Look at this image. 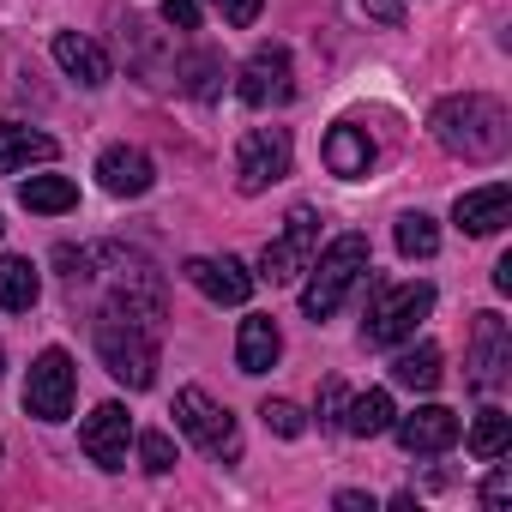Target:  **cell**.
<instances>
[{"label":"cell","mask_w":512,"mask_h":512,"mask_svg":"<svg viewBox=\"0 0 512 512\" xmlns=\"http://www.w3.org/2000/svg\"><path fill=\"white\" fill-rule=\"evenodd\" d=\"M428 127H434V139H440L452 157H464V163H494V157H506V145H512L506 109H500L494 97H482V91H464V97L434 103Z\"/></svg>","instance_id":"cell-1"},{"label":"cell","mask_w":512,"mask_h":512,"mask_svg":"<svg viewBox=\"0 0 512 512\" xmlns=\"http://www.w3.org/2000/svg\"><path fill=\"white\" fill-rule=\"evenodd\" d=\"M368 272V241L362 235H338L320 260H308V284H302V314L308 320H332L344 308V296L356 290V278Z\"/></svg>","instance_id":"cell-2"},{"label":"cell","mask_w":512,"mask_h":512,"mask_svg":"<svg viewBox=\"0 0 512 512\" xmlns=\"http://www.w3.org/2000/svg\"><path fill=\"white\" fill-rule=\"evenodd\" d=\"M97 356H103V368H109L121 386H133V392H145V386L157 380V338H151V326L127 320L121 308H109V314L97 320Z\"/></svg>","instance_id":"cell-3"},{"label":"cell","mask_w":512,"mask_h":512,"mask_svg":"<svg viewBox=\"0 0 512 512\" xmlns=\"http://www.w3.org/2000/svg\"><path fill=\"white\" fill-rule=\"evenodd\" d=\"M103 260L115 266L109 284H115V308L139 326H157L163 320V272L145 260V253H127V247H103Z\"/></svg>","instance_id":"cell-4"},{"label":"cell","mask_w":512,"mask_h":512,"mask_svg":"<svg viewBox=\"0 0 512 512\" xmlns=\"http://www.w3.org/2000/svg\"><path fill=\"white\" fill-rule=\"evenodd\" d=\"M428 314H434V284H392V290L374 296V308H368V320H362V338H368L374 350L404 344Z\"/></svg>","instance_id":"cell-5"},{"label":"cell","mask_w":512,"mask_h":512,"mask_svg":"<svg viewBox=\"0 0 512 512\" xmlns=\"http://www.w3.org/2000/svg\"><path fill=\"white\" fill-rule=\"evenodd\" d=\"M175 428L205 452V458H223V464H235L241 458V434H235V416L223 410V404H211L199 386H187V392H175Z\"/></svg>","instance_id":"cell-6"},{"label":"cell","mask_w":512,"mask_h":512,"mask_svg":"<svg viewBox=\"0 0 512 512\" xmlns=\"http://www.w3.org/2000/svg\"><path fill=\"white\" fill-rule=\"evenodd\" d=\"M284 175H290V133L284 127H247L241 145H235V187L266 193Z\"/></svg>","instance_id":"cell-7"},{"label":"cell","mask_w":512,"mask_h":512,"mask_svg":"<svg viewBox=\"0 0 512 512\" xmlns=\"http://www.w3.org/2000/svg\"><path fill=\"white\" fill-rule=\"evenodd\" d=\"M314 241H320V217L308 205H296L284 217V235L266 241V253H260V278L266 284H296L308 272V260H314Z\"/></svg>","instance_id":"cell-8"},{"label":"cell","mask_w":512,"mask_h":512,"mask_svg":"<svg viewBox=\"0 0 512 512\" xmlns=\"http://www.w3.org/2000/svg\"><path fill=\"white\" fill-rule=\"evenodd\" d=\"M73 386H79L73 356H67V350H43V356L31 362V380H25V410H31L37 422H67Z\"/></svg>","instance_id":"cell-9"},{"label":"cell","mask_w":512,"mask_h":512,"mask_svg":"<svg viewBox=\"0 0 512 512\" xmlns=\"http://www.w3.org/2000/svg\"><path fill=\"white\" fill-rule=\"evenodd\" d=\"M235 91H241L247 109H278V103H290L296 97V85H290V49L284 43H260V49L247 55Z\"/></svg>","instance_id":"cell-10"},{"label":"cell","mask_w":512,"mask_h":512,"mask_svg":"<svg viewBox=\"0 0 512 512\" xmlns=\"http://www.w3.org/2000/svg\"><path fill=\"white\" fill-rule=\"evenodd\" d=\"M512 374V332L500 314H476V332H470V386L476 392H500Z\"/></svg>","instance_id":"cell-11"},{"label":"cell","mask_w":512,"mask_h":512,"mask_svg":"<svg viewBox=\"0 0 512 512\" xmlns=\"http://www.w3.org/2000/svg\"><path fill=\"white\" fill-rule=\"evenodd\" d=\"M127 440H133V422L121 404H97L79 428V446L97 470H127Z\"/></svg>","instance_id":"cell-12"},{"label":"cell","mask_w":512,"mask_h":512,"mask_svg":"<svg viewBox=\"0 0 512 512\" xmlns=\"http://www.w3.org/2000/svg\"><path fill=\"white\" fill-rule=\"evenodd\" d=\"M181 272H187V284H193L205 302H217V308H241V302L253 296V272H247L241 260H229V253H223V260L199 253V260H187Z\"/></svg>","instance_id":"cell-13"},{"label":"cell","mask_w":512,"mask_h":512,"mask_svg":"<svg viewBox=\"0 0 512 512\" xmlns=\"http://www.w3.org/2000/svg\"><path fill=\"white\" fill-rule=\"evenodd\" d=\"M392 434H398V446H404L410 458H440V452L458 446V416H452L446 404H422L416 416H398Z\"/></svg>","instance_id":"cell-14"},{"label":"cell","mask_w":512,"mask_h":512,"mask_svg":"<svg viewBox=\"0 0 512 512\" xmlns=\"http://www.w3.org/2000/svg\"><path fill=\"white\" fill-rule=\"evenodd\" d=\"M97 181H103L115 199H139V193H151L157 169H151V157H145L139 145H109V151L97 157Z\"/></svg>","instance_id":"cell-15"},{"label":"cell","mask_w":512,"mask_h":512,"mask_svg":"<svg viewBox=\"0 0 512 512\" xmlns=\"http://www.w3.org/2000/svg\"><path fill=\"white\" fill-rule=\"evenodd\" d=\"M506 211H512V187H506V181H488V187H470V193H458V205H452V223H458L464 235H494V229L506 223Z\"/></svg>","instance_id":"cell-16"},{"label":"cell","mask_w":512,"mask_h":512,"mask_svg":"<svg viewBox=\"0 0 512 512\" xmlns=\"http://www.w3.org/2000/svg\"><path fill=\"white\" fill-rule=\"evenodd\" d=\"M278 356H284L278 320H272V314H247V320H241V338H235V362H241V374H272Z\"/></svg>","instance_id":"cell-17"},{"label":"cell","mask_w":512,"mask_h":512,"mask_svg":"<svg viewBox=\"0 0 512 512\" xmlns=\"http://www.w3.org/2000/svg\"><path fill=\"white\" fill-rule=\"evenodd\" d=\"M55 61H61V73L67 79H79V85H109V55L91 43V37H79V31H61L55 37Z\"/></svg>","instance_id":"cell-18"},{"label":"cell","mask_w":512,"mask_h":512,"mask_svg":"<svg viewBox=\"0 0 512 512\" xmlns=\"http://www.w3.org/2000/svg\"><path fill=\"white\" fill-rule=\"evenodd\" d=\"M326 169L332 175H344V181H362L368 169H374V139L362 133V127H332L326 133Z\"/></svg>","instance_id":"cell-19"},{"label":"cell","mask_w":512,"mask_h":512,"mask_svg":"<svg viewBox=\"0 0 512 512\" xmlns=\"http://www.w3.org/2000/svg\"><path fill=\"white\" fill-rule=\"evenodd\" d=\"M55 157V139L49 133H31L19 121H0V175H19L31 163H49Z\"/></svg>","instance_id":"cell-20"},{"label":"cell","mask_w":512,"mask_h":512,"mask_svg":"<svg viewBox=\"0 0 512 512\" xmlns=\"http://www.w3.org/2000/svg\"><path fill=\"white\" fill-rule=\"evenodd\" d=\"M121 37H127V49H133V67H139V79H145L151 91L175 79V61L163 55V37H157L151 25H139V19H127V31H121Z\"/></svg>","instance_id":"cell-21"},{"label":"cell","mask_w":512,"mask_h":512,"mask_svg":"<svg viewBox=\"0 0 512 512\" xmlns=\"http://www.w3.org/2000/svg\"><path fill=\"white\" fill-rule=\"evenodd\" d=\"M19 205L25 211H43V217H61V211L79 205V187L67 175H31V181H19Z\"/></svg>","instance_id":"cell-22"},{"label":"cell","mask_w":512,"mask_h":512,"mask_svg":"<svg viewBox=\"0 0 512 512\" xmlns=\"http://www.w3.org/2000/svg\"><path fill=\"white\" fill-rule=\"evenodd\" d=\"M392 422H398L392 392H362V398L344 404V434H356V440H374V434H386Z\"/></svg>","instance_id":"cell-23"},{"label":"cell","mask_w":512,"mask_h":512,"mask_svg":"<svg viewBox=\"0 0 512 512\" xmlns=\"http://www.w3.org/2000/svg\"><path fill=\"white\" fill-rule=\"evenodd\" d=\"M37 296H43V284H37L31 260H0V308H7V314H31Z\"/></svg>","instance_id":"cell-24"},{"label":"cell","mask_w":512,"mask_h":512,"mask_svg":"<svg viewBox=\"0 0 512 512\" xmlns=\"http://www.w3.org/2000/svg\"><path fill=\"white\" fill-rule=\"evenodd\" d=\"M175 79H181V91H187V97L211 103V97L223 91V55H211V49H193V55L175 67Z\"/></svg>","instance_id":"cell-25"},{"label":"cell","mask_w":512,"mask_h":512,"mask_svg":"<svg viewBox=\"0 0 512 512\" xmlns=\"http://www.w3.org/2000/svg\"><path fill=\"white\" fill-rule=\"evenodd\" d=\"M392 380H398L404 392H434V386H440V350H434V344L404 350V356L392 362Z\"/></svg>","instance_id":"cell-26"},{"label":"cell","mask_w":512,"mask_h":512,"mask_svg":"<svg viewBox=\"0 0 512 512\" xmlns=\"http://www.w3.org/2000/svg\"><path fill=\"white\" fill-rule=\"evenodd\" d=\"M434 247H440V229L428 211H404L398 217V253L404 260H434Z\"/></svg>","instance_id":"cell-27"},{"label":"cell","mask_w":512,"mask_h":512,"mask_svg":"<svg viewBox=\"0 0 512 512\" xmlns=\"http://www.w3.org/2000/svg\"><path fill=\"white\" fill-rule=\"evenodd\" d=\"M506 446H512V416L506 410H482L476 428H470V452L476 458H506Z\"/></svg>","instance_id":"cell-28"},{"label":"cell","mask_w":512,"mask_h":512,"mask_svg":"<svg viewBox=\"0 0 512 512\" xmlns=\"http://www.w3.org/2000/svg\"><path fill=\"white\" fill-rule=\"evenodd\" d=\"M139 464H145L151 476H169V470H175V440H169L163 428H145V434H139Z\"/></svg>","instance_id":"cell-29"},{"label":"cell","mask_w":512,"mask_h":512,"mask_svg":"<svg viewBox=\"0 0 512 512\" xmlns=\"http://www.w3.org/2000/svg\"><path fill=\"white\" fill-rule=\"evenodd\" d=\"M260 416H266V428H272V434H284V440H296V434L308 428V416H302L290 398H266V404H260Z\"/></svg>","instance_id":"cell-30"},{"label":"cell","mask_w":512,"mask_h":512,"mask_svg":"<svg viewBox=\"0 0 512 512\" xmlns=\"http://www.w3.org/2000/svg\"><path fill=\"white\" fill-rule=\"evenodd\" d=\"M260 7L266 0H211V13H223V25H235V31H247L253 19H260Z\"/></svg>","instance_id":"cell-31"},{"label":"cell","mask_w":512,"mask_h":512,"mask_svg":"<svg viewBox=\"0 0 512 512\" xmlns=\"http://www.w3.org/2000/svg\"><path fill=\"white\" fill-rule=\"evenodd\" d=\"M344 404H350V392L338 380H326L320 386V428H344Z\"/></svg>","instance_id":"cell-32"},{"label":"cell","mask_w":512,"mask_h":512,"mask_svg":"<svg viewBox=\"0 0 512 512\" xmlns=\"http://www.w3.org/2000/svg\"><path fill=\"white\" fill-rule=\"evenodd\" d=\"M488 464H494V458H488ZM506 500H512V470H506V464H494V470H488V482H482V506H488V512H500Z\"/></svg>","instance_id":"cell-33"},{"label":"cell","mask_w":512,"mask_h":512,"mask_svg":"<svg viewBox=\"0 0 512 512\" xmlns=\"http://www.w3.org/2000/svg\"><path fill=\"white\" fill-rule=\"evenodd\" d=\"M55 266H67V284H85L91 266H97V253H79V247H55Z\"/></svg>","instance_id":"cell-34"},{"label":"cell","mask_w":512,"mask_h":512,"mask_svg":"<svg viewBox=\"0 0 512 512\" xmlns=\"http://www.w3.org/2000/svg\"><path fill=\"white\" fill-rule=\"evenodd\" d=\"M163 25H175V31H199V0H163Z\"/></svg>","instance_id":"cell-35"},{"label":"cell","mask_w":512,"mask_h":512,"mask_svg":"<svg viewBox=\"0 0 512 512\" xmlns=\"http://www.w3.org/2000/svg\"><path fill=\"white\" fill-rule=\"evenodd\" d=\"M362 13L380 25H404V0H362Z\"/></svg>","instance_id":"cell-36"},{"label":"cell","mask_w":512,"mask_h":512,"mask_svg":"<svg viewBox=\"0 0 512 512\" xmlns=\"http://www.w3.org/2000/svg\"><path fill=\"white\" fill-rule=\"evenodd\" d=\"M338 506H344V512H374V500H368V494H356V488H344V494H338Z\"/></svg>","instance_id":"cell-37"},{"label":"cell","mask_w":512,"mask_h":512,"mask_svg":"<svg viewBox=\"0 0 512 512\" xmlns=\"http://www.w3.org/2000/svg\"><path fill=\"white\" fill-rule=\"evenodd\" d=\"M494 290H500V296H506V290H512V253H506V260H500V266H494Z\"/></svg>","instance_id":"cell-38"},{"label":"cell","mask_w":512,"mask_h":512,"mask_svg":"<svg viewBox=\"0 0 512 512\" xmlns=\"http://www.w3.org/2000/svg\"><path fill=\"white\" fill-rule=\"evenodd\" d=\"M0 374H7V350H0Z\"/></svg>","instance_id":"cell-39"}]
</instances>
